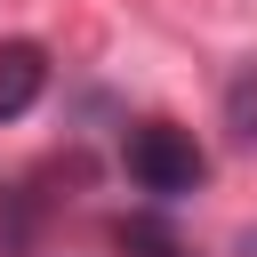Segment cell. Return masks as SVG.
<instances>
[{
    "instance_id": "cell-1",
    "label": "cell",
    "mask_w": 257,
    "mask_h": 257,
    "mask_svg": "<svg viewBox=\"0 0 257 257\" xmlns=\"http://www.w3.org/2000/svg\"><path fill=\"white\" fill-rule=\"evenodd\" d=\"M120 161H128V185H137V193H169V201H177V193L201 185V145H193L185 128H169V120L128 128Z\"/></svg>"
},
{
    "instance_id": "cell-2",
    "label": "cell",
    "mask_w": 257,
    "mask_h": 257,
    "mask_svg": "<svg viewBox=\"0 0 257 257\" xmlns=\"http://www.w3.org/2000/svg\"><path fill=\"white\" fill-rule=\"evenodd\" d=\"M40 88H48V56H40L32 40H8V48H0V120L32 112Z\"/></svg>"
},
{
    "instance_id": "cell-3",
    "label": "cell",
    "mask_w": 257,
    "mask_h": 257,
    "mask_svg": "<svg viewBox=\"0 0 257 257\" xmlns=\"http://www.w3.org/2000/svg\"><path fill=\"white\" fill-rule=\"evenodd\" d=\"M120 249H128V257H185V241H177L161 217H120Z\"/></svg>"
},
{
    "instance_id": "cell-4",
    "label": "cell",
    "mask_w": 257,
    "mask_h": 257,
    "mask_svg": "<svg viewBox=\"0 0 257 257\" xmlns=\"http://www.w3.org/2000/svg\"><path fill=\"white\" fill-rule=\"evenodd\" d=\"M225 112H233V137H241V145H257V80H233Z\"/></svg>"
}]
</instances>
